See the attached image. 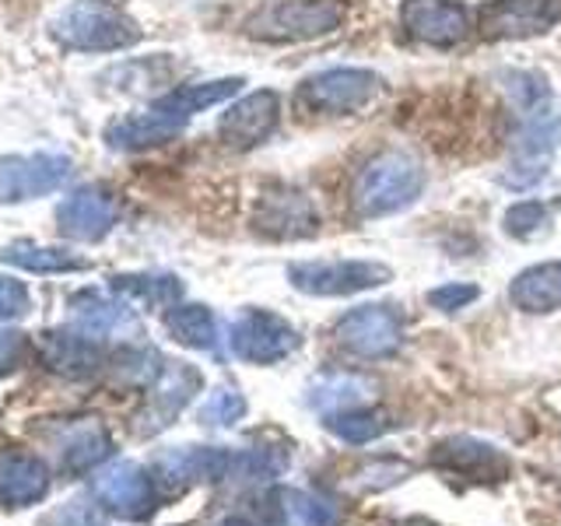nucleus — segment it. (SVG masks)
I'll return each mask as SVG.
<instances>
[{
  "label": "nucleus",
  "instance_id": "nucleus-1",
  "mask_svg": "<svg viewBox=\"0 0 561 526\" xmlns=\"http://www.w3.org/2000/svg\"><path fill=\"white\" fill-rule=\"evenodd\" d=\"M425 165L411 151H379L358 169L355 186H351V204L358 218H386L411 207L425 193Z\"/></svg>",
  "mask_w": 561,
  "mask_h": 526
},
{
  "label": "nucleus",
  "instance_id": "nucleus-2",
  "mask_svg": "<svg viewBox=\"0 0 561 526\" xmlns=\"http://www.w3.org/2000/svg\"><path fill=\"white\" fill-rule=\"evenodd\" d=\"M53 39L75 53H116L140 39L134 18L110 0H78L53 18Z\"/></svg>",
  "mask_w": 561,
  "mask_h": 526
},
{
  "label": "nucleus",
  "instance_id": "nucleus-3",
  "mask_svg": "<svg viewBox=\"0 0 561 526\" xmlns=\"http://www.w3.org/2000/svg\"><path fill=\"white\" fill-rule=\"evenodd\" d=\"M344 18V0H274L245 18V35L260 43H309L337 32Z\"/></svg>",
  "mask_w": 561,
  "mask_h": 526
},
{
  "label": "nucleus",
  "instance_id": "nucleus-4",
  "mask_svg": "<svg viewBox=\"0 0 561 526\" xmlns=\"http://www.w3.org/2000/svg\"><path fill=\"white\" fill-rule=\"evenodd\" d=\"M379 75L365 67H330L298 84V110L316 116H351L379 95Z\"/></svg>",
  "mask_w": 561,
  "mask_h": 526
},
{
  "label": "nucleus",
  "instance_id": "nucleus-5",
  "mask_svg": "<svg viewBox=\"0 0 561 526\" xmlns=\"http://www.w3.org/2000/svg\"><path fill=\"white\" fill-rule=\"evenodd\" d=\"M291 288L316 298H344L390 285L393 271L379 260H298L288 267Z\"/></svg>",
  "mask_w": 561,
  "mask_h": 526
},
{
  "label": "nucleus",
  "instance_id": "nucleus-6",
  "mask_svg": "<svg viewBox=\"0 0 561 526\" xmlns=\"http://www.w3.org/2000/svg\"><path fill=\"white\" fill-rule=\"evenodd\" d=\"M333 333L347 355L382 362L393 358L403 344V316L393 306H358L341 316Z\"/></svg>",
  "mask_w": 561,
  "mask_h": 526
},
{
  "label": "nucleus",
  "instance_id": "nucleus-7",
  "mask_svg": "<svg viewBox=\"0 0 561 526\" xmlns=\"http://www.w3.org/2000/svg\"><path fill=\"white\" fill-rule=\"evenodd\" d=\"M561 148V116L558 113H534L523 123V130L513 140L508 165L502 172V183L513 190H530L548 175L554 155Z\"/></svg>",
  "mask_w": 561,
  "mask_h": 526
},
{
  "label": "nucleus",
  "instance_id": "nucleus-8",
  "mask_svg": "<svg viewBox=\"0 0 561 526\" xmlns=\"http://www.w3.org/2000/svg\"><path fill=\"white\" fill-rule=\"evenodd\" d=\"M397 22L408 39L432 49L460 46L473 28L463 0H403Z\"/></svg>",
  "mask_w": 561,
  "mask_h": 526
},
{
  "label": "nucleus",
  "instance_id": "nucleus-9",
  "mask_svg": "<svg viewBox=\"0 0 561 526\" xmlns=\"http://www.w3.org/2000/svg\"><path fill=\"white\" fill-rule=\"evenodd\" d=\"M561 22V0H488L478 11V32L488 43L534 39Z\"/></svg>",
  "mask_w": 561,
  "mask_h": 526
},
{
  "label": "nucleus",
  "instance_id": "nucleus-10",
  "mask_svg": "<svg viewBox=\"0 0 561 526\" xmlns=\"http://www.w3.org/2000/svg\"><path fill=\"white\" fill-rule=\"evenodd\" d=\"M75 165L67 155H4L0 158V204H22L60 190Z\"/></svg>",
  "mask_w": 561,
  "mask_h": 526
},
{
  "label": "nucleus",
  "instance_id": "nucleus-11",
  "mask_svg": "<svg viewBox=\"0 0 561 526\" xmlns=\"http://www.w3.org/2000/svg\"><path fill=\"white\" fill-rule=\"evenodd\" d=\"M232 351L242 362L253 365H274L288 358L291 351L302 344L298 330L285 320V316L267 312V309H245L232 323Z\"/></svg>",
  "mask_w": 561,
  "mask_h": 526
},
{
  "label": "nucleus",
  "instance_id": "nucleus-12",
  "mask_svg": "<svg viewBox=\"0 0 561 526\" xmlns=\"http://www.w3.org/2000/svg\"><path fill=\"white\" fill-rule=\"evenodd\" d=\"M280 123V95L271 88H260V92L242 95L225 110L218 134L232 151H250L263 145Z\"/></svg>",
  "mask_w": 561,
  "mask_h": 526
},
{
  "label": "nucleus",
  "instance_id": "nucleus-13",
  "mask_svg": "<svg viewBox=\"0 0 561 526\" xmlns=\"http://www.w3.org/2000/svg\"><path fill=\"white\" fill-rule=\"evenodd\" d=\"M253 225L267 239H306L320 232V210L302 190L280 186L260 197Z\"/></svg>",
  "mask_w": 561,
  "mask_h": 526
},
{
  "label": "nucleus",
  "instance_id": "nucleus-14",
  "mask_svg": "<svg viewBox=\"0 0 561 526\" xmlns=\"http://www.w3.org/2000/svg\"><path fill=\"white\" fill-rule=\"evenodd\" d=\"M119 221V201L113 190H105L99 183H88L75 193H67L64 204L57 207V225L60 232L81 242L102 239L110 228Z\"/></svg>",
  "mask_w": 561,
  "mask_h": 526
},
{
  "label": "nucleus",
  "instance_id": "nucleus-15",
  "mask_svg": "<svg viewBox=\"0 0 561 526\" xmlns=\"http://www.w3.org/2000/svg\"><path fill=\"white\" fill-rule=\"evenodd\" d=\"M432 464L443 467L449 473H463V478H473V481H502L505 478V456L488 446V443H478V438H449V443L435 446L432 453Z\"/></svg>",
  "mask_w": 561,
  "mask_h": 526
},
{
  "label": "nucleus",
  "instance_id": "nucleus-16",
  "mask_svg": "<svg viewBox=\"0 0 561 526\" xmlns=\"http://www.w3.org/2000/svg\"><path fill=\"white\" fill-rule=\"evenodd\" d=\"M508 298L519 312L543 316V312H558L561 309V260L548 263H534L513 277L508 285Z\"/></svg>",
  "mask_w": 561,
  "mask_h": 526
},
{
  "label": "nucleus",
  "instance_id": "nucleus-17",
  "mask_svg": "<svg viewBox=\"0 0 561 526\" xmlns=\"http://www.w3.org/2000/svg\"><path fill=\"white\" fill-rule=\"evenodd\" d=\"M180 130H183V119L148 110V113L113 123V127L105 130V145L116 151H145V148H158V145H165V140L180 137Z\"/></svg>",
  "mask_w": 561,
  "mask_h": 526
},
{
  "label": "nucleus",
  "instance_id": "nucleus-18",
  "mask_svg": "<svg viewBox=\"0 0 561 526\" xmlns=\"http://www.w3.org/2000/svg\"><path fill=\"white\" fill-rule=\"evenodd\" d=\"M242 88V78H218V81H197V84H180V88H172L169 95L158 99L151 110L158 113H165L172 119H190V116H197L204 110H210V105H221L228 102L236 92Z\"/></svg>",
  "mask_w": 561,
  "mask_h": 526
},
{
  "label": "nucleus",
  "instance_id": "nucleus-19",
  "mask_svg": "<svg viewBox=\"0 0 561 526\" xmlns=\"http://www.w3.org/2000/svg\"><path fill=\"white\" fill-rule=\"evenodd\" d=\"M327 428L344 438V443L351 446H365V443H376V438H382L386 432L397 428V421L390 411L382 408H365V403H358V408H347V411H337L327 418Z\"/></svg>",
  "mask_w": 561,
  "mask_h": 526
},
{
  "label": "nucleus",
  "instance_id": "nucleus-20",
  "mask_svg": "<svg viewBox=\"0 0 561 526\" xmlns=\"http://www.w3.org/2000/svg\"><path fill=\"white\" fill-rule=\"evenodd\" d=\"M368 393H373V382H368L365 376H358V373H330V376L312 382L309 400H312L316 411H323L330 418L337 411L358 408V403L368 400Z\"/></svg>",
  "mask_w": 561,
  "mask_h": 526
},
{
  "label": "nucleus",
  "instance_id": "nucleus-21",
  "mask_svg": "<svg viewBox=\"0 0 561 526\" xmlns=\"http://www.w3.org/2000/svg\"><path fill=\"white\" fill-rule=\"evenodd\" d=\"M169 333L186 347L215 351L218 347V323L204 306H180L169 316Z\"/></svg>",
  "mask_w": 561,
  "mask_h": 526
},
{
  "label": "nucleus",
  "instance_id": "nucleus-22",
  "mask_svg": "<svg viewBox=\"0 0 561 526\" xmlns=\"http://www.w3.org/2000/svg\"><path fill=\"white\" fill-rule=\"evenodd\" d=\"M0 256H4L8 263H14V267L46 271V274L84 267V263H81L78 256H70V253H64V250H46V245H28V242H14V245H8V250L0 253Z\"/></svg>",
  "mask_w": 561,
  "mask_h": 526
},
{
  "label": "nucleus",
  "instance_id": "nucleus-23",
  "mask_svg": "<svg viewBox=\"0 0 561 526\" xmlns=\"http://www.w3.org/2000/svg\"><path fill=\"white\" fill-rule=\"evenodd\" d=\"M505 232L513 239H537L540 232H548L551 225V210L540 201H519L505 210Z\"/></svg>",
  "mask_w": 561,
  "mask_h": 526
},
{
  "label": "nucleus",
  "instance_id": "nucleus-24",
  "mask_svg": "<svg viewBox=\"0 0 561 526\" xmlns=\"http://www.w3.org/2000/svg\"><path fill=\"white\" fill-rule=\"evenodd\" d=\"M288 502H291V513L302 526H341V513L337 505L323 495H302V491H288Z\"/></svg>",
  "mask_w": 561,
  "mask_h": 526
},
{
  "label": "nucleus",
  "instance_id": "nucleus-25",
  "mask_svg": "<svg viewBox=\"0 0 561 526\" xmlns=\"http://www.w3.org/2000/svg\"><path fill=\"white\" fill-rule=\"evenodd\" d=\"M116 288H123L134 298H145L151 306L172 302V298H180V291H183L175 277H116Z\"/></svg>",
  "mask_w": 561,
  "mask_h": 526
},
{
  "label": "nucleus",
  "instance_id": "nucleus-26",
  "mask_svg": "<svg viewBox=\"0 0 561 526\" xmlns=\"http://www.w3.org/2000/svg\"><path fill=\"white\" fill-rule=\"evenodd\" d=\"M75 316L81 320V327H88V330H116V327H123V323H130L127 309H119V306L102 302V298H95V295H84V298H78V309H75Z\"/></svg>",
  "mask_w": 561,
  "mask_h": 526
},
{
  "label": "nucleus",
  "instance_id": "nucleus-27",
  "mask_svg": "<svg viewBox=\"0 0 561 526\" xmlns=\"http://www.w3.org/2000/svg\"><path fill=\"white\" fill-rule=\"evenodd\" d=\"M478 295H481L478 285H463V281H453V285H438V288L428 291V306L438 309V312H456V309L470 306Z\"/></svg>",
  "mask_w": 561,
  "mask_h": 526
},
{
  "label": "nucleus",
  "instance_id": "nucleus-28",
  "mask_svg": "<svg viewBox=\"0 0 561 526\" xmlns=\"http://www.w3.org/2000/svg\"><path fill=\"white\" fill-rule=\"evenodd\" d=\"M242 411H245V403H242V397L236 390H218L204 408V414L215 421V425H228V421H236Z\"/></svg>",
  "mask_w": 561,
  "mask_h": 526
},
{
  "label": "nucleus",
  "instance_id": "nucleus-29",
  "mask_svg": "<svg viewBox=\"0 0 561 526\" xmlns=\"http://www.w3.org/2000/svg\"><path fill=\"white\" fill-rule=\"evenodd\" d=\"M28 309V291L11 277H0V316H18Z\"/></svg>",
  "mask_w": 561,
  "mask_h": 526
},
{
  "label": "nucleus",
  "instance_id": "nucleus-30",
  "mask_svg": "<svg viewBox=\"0 0 561 526\" xmlns=\"http://www.w3.org/2000/svg\"><path fill=\"white\" fill-rule=\"evenodd\" d=\"M390 526H438V523H432V519H425V516H408V519L390 523Z\"/></svg>",
  "mask_w": 561,
  "mask_h": 526
},
{
  "label": "nucleus",
  "instance_id": "nucleus-31",
  "mask_svg": "<svg viewBox=\"0 0 561 526\" xmlns=\"http://www.w3.org/2000/svg\"><path fill=\"white\" fill-rule=\"evenodd\" d=\"M225 526H245V523H239V519H236V523H225Z\"/></svg>",
  "mask_w": 561,
  "mask_h": 526
}]
</instances>
